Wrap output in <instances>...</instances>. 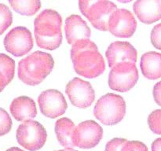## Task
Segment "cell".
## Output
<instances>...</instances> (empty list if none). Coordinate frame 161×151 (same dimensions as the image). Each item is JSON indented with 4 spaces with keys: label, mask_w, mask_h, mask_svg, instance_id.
I'll return each instance as SVG.
<instances>
[{
    "label": "cell",
    "mask_w": 161,
    "mask_h": 151,
    "mask_svg": "<svg viewBox=\"0 0 161 151\" xmlns=\"http://www.w3.org/2000/svg\"><path fill=\"white\" fill-rule=\"evenodd\" d=\"M71 59L75 72L85 78H96L105 70L104 58L90 39L79 40L72 45Z\"/></svg>",
    "instance_id": "1"
},
{
    "label": "cell",
    "mask_w": 161,
    "mask_h": 151,
    "mask_svg": "<svg viewBox=\"0 0 161 151\" xmlns=\"http://www.w3.org/2000/svg\"><path fill=\"white\" fill-rule=\"evenodd\" d=\"M62 18L53 9L41 12L34 21V33L39 47L48 50L58 49L62 42Z\"/></svg>",
    "instance_id": "2"
},
{
    "label": "cell",
    "mask_w": 161,
    "mask_h": 151,
    "mask_svg": "<svg viewBox=\"0 0 161 151\" xmlns=\"http://www.w3.org/2000/svg\"><path fill=\"white\" fill-rule=\"evenodd\" d=\"M54 67V61L49 53L35 51L18 63L19 80L29 86H36L50 75Z\"/></svg>",
    "instance_id": "3"
},
{
    "label": "cell",
    "mask_w": 161,
    "mask_h": 151,
    "mask_svg": "<svg viewBox=\"0 0 161 151\" xmlns=\"http://www.w3.org/2000/svg\"><path fill=\"white\" fill-rule=\"evenodd\" d=\"M126 114V102L119 94L108 93L97 100L94 115L102 124L113 126L119 124Z\"/></svg>",
    "instance_id": "4"
},
{
    "label": "cell",
    "mask_w": 161,
    "mask_h": 151,
    "mask_svg": "<svg viewBox=\"0 0 161 151\" xmlns=\"http://www.w3.org/2000/svg\"><path fill=\"white\" fill-rule=\"evenodd\" d=\"M19 145L29 151H37L42 149L47 138L45 127L39 122L27 120L18 126L16 134Z\"/></svg>",
    "instance_id": "5"
},
{
    "label": "cell",
    "mask_w": 161,
    "mask_h": 151,
    "mask_svg": "<svg viewBox=\"0 0 161 151\" xmlns=\"http://www.w3.org/2000/svg\"><path fill=\"white\" fill-rule=\"evenodd\" d=\"M139 75L135 63L125 61L112 68L108 75V86L113 91L127 92L134 87Z\"/></svg>",
    "instance_id": "6"
},
{
    "label": "cell",
    "mask_w": 161,
    "mask_h": 151,
    "mask_svg": "<svg viewBox=\"0 0 161 151\" xmlns=\"http://www.w3.org/2000/svg\"><path fill=\"white\" fill-rule=\"evenodd\" d=\"M4 47L7 52L15 57H22L31 51L34 42L31 33L25 27H15L6 34Z\"/></svg>",
    "instance_id": "7"
},
{
    "label": "cell",
    "mask_w": 161,
    "mask_h": 151,
    "mask_svg": "<svg viewBox=\"0 0 161 151\" xmlns=\"http://www.w3.org/2000/svg\"><path fill=\"white\" fill-rule=\"evenodd\" d=\"M65 93L71 103L80 109L91 106L95 99V92L89 82L75 77L68 83Z\"/></svg>",
    "instance_id": "8"
},
{
    "label": "cell",
    "mask_w": 161,
    "mask_h": 151,
    "mask_svg": "<svg viewBox=\"0 0 161 151\" xmlns=\"http://www.w3.org/2000/svg\"><path fill=\"white\" fill-rule=\"evenodd\" d=\"M103 137V129L94 120L83 121L75 127L73 134L74 146L81 149L95 147Z\"/></svg>",
    "instance_id": "9"
},
{
    "label": "cell",
    "mask_w": 161,
    "mask_h": 151,
    "mask_svg": "<svg viewBox=\"0 0 161 151\" xmlns=\"http://www.w3.org/2000/svg\"><path fill=\"white\" fill-rule=\"evenodd\" d=\"M38 104L42 114L48 118L55 119L66 112L68 104L61 91L50 89L43 91L38 98Z\"/></svg>",
    "instance_id": "10"
},
{
    "label": "cell",
    "mask_w": 161,
    "mask_h": 151,
    "mask_svg": "<svg viewBox=\"0 0 161 151\" xmlns=\"http://www.w3.org/2000/svg\"><path fill=\"white\" fill-rule=\"evenodd\" d=\"M137 28L136 19L130 11L117 9L108 22V31L116 37L130 38Z\"/></svg>",
    "instance_id": "11"
},
{
    "label": "cell",
    "mask_w": 161,
    "mask_h": 151,
    "mask_svg": "<svg viewBox=\"0 0 161 151\" xmlns=\"http://www.w3.org/2000/svg\"><path fill=\"white\" fill-rule=\"evenodd\" d=\"M117 6L113 2L102 0L94 5L85 17L88 19L96 29L102 31H108V22Z\"/></svg>",
    "instance_id": "12"
},
{
    "label": "cell",
    "mask_w": 161,
    "mask_h": 151,
    "mask_svg": "<svg viewBox=\"0 0 161 151\" xmlns=\"http://www.w3.org/2000/svg\"><path fill=\"white\" fill-rule=\"evenodd\" d=\"M108 66L113 68L121 62L136 63L138 52L129 42L116 41L108 46L105 52Z\"/></svg>",
    "instance_id": "13"
},
{
    "label": "cell",
    "mask_w": 161,
    "mask_h": 151,
    "mask_svg": "<svg viewBox=\"0 0 161 151\" xmlns=\"http://www.w3.org/2000/svg\"><path fill=\"white\" fill-rule=\"evenodd\" d=\"M64 32L67 42L71 45L79 40L89 39L91 36V30L86 22L76 14H72L66 18Z\"/></svg>",
    "instance_id": "14"
},
{
    "label": "cell",
    "mask_w": 161,
    "mask_h": 151,
    "mask_svg": "<svg viewBox=\"0 0 161 151\" xmlns=\"http://www.w3.org/2000/svg\"><path fill=\"white\" fill-rule=\"evenodd\" d=\"M133 9L138 20L146 25L161 19V0H136Z\"/></svg>",
    "instance_id": "15"
},
{
    "label": "cell",
    "mask_w": 161,
    "mask_h": 151,
    "mask_svg": "<svg viewBox=\"0 0 161 151\" xmlns=\"http://www.w3.org/2000/svg\"><path fill=\"white\" fill-rule=\"evenodd\" d=\"M9 110L13 117L17 121H25L37 116V107L32 98L28 96H20L12 101Z\"/></svg>",
    "instance_id": "16"
},
{
    "label": "cell",
    "mask_w": 161,
    "mask_h": 151,
    "mask_svg": "<svg viewBox=\"0 0 161 151\" xmlns=\"http://www.w3.org/2000/svg\"><path fill=\"white\" fill-rule=\"evenodd\" d=\"M140 68L143 76L149 80L161 78V53L156 51L145 53L141 58Z\"/></svg>",
    "instance_id": "17"
},
{
    "label": "cell",
    "mask_w": 161,
    "mask_h": 151,
    "mask_svg": "<svg viewBox=\"0 0 161 151\" xmlns=\"http://www.w3.org/2000/svg\"><path fill=\"white\" fill-rule=\"evenodd\" d=\"M75 126L72 120L67 117L58 119L55 123V133L60 144L64 148L74 147L73 134Z\"/></svg>",
    "instance_id": "18"
},
{
    "label": "cell",
    "mask_w": 161,
    "mask_h": 151,
    "mask_svg": "<svg viewBox=\"0 0 161 151\" xmlns=\"http://www.w3.org/2000/svg\"><path fill=\"white\" fill-rule=\"evenodd\" d=\"M15 74V61L5 53H0V92L13 80Z\"/></svg>",
    "instance_id": "19"
},
{
    "label": "cell",
    "mask_w": 161,
    "mask_h": 151,
    "mask_svg": "<svg viewBox=\"0 0 161 151\" xmlns=\"http://www.w3.org/2000/svg\"><path fill=\"white\" fill-rule=\"evenodd\" d=\"M12 9L24 16H32L41 8L40 0H9Z\"/></svg>",
    "instance_id": "20"
},
{
    "label": "cell",
    "mask_w": 161,
    "mask_h": 151,
    "mask_svg": "<svg viewBox=\"0 0 161 151\" xmlns=\"http://www.w3.org/2000/svg\"><path fill=\"white\" fill-rule=\"evenodd\" d=\"M12 23V12L6 5L0 3V36L9 28Z\"/></svg>",
    "instance_id": "21"
},
{
    "label": "cell",
    "mask_w": 161,
    "mask_h": 151,
    "mask_svg": "<svg viewBox=\"0 0 161 151\" xmlns=\"http://www.w3.org/2000/svg\"><path fill=\"white\" fill-rule=\"evenodd\" d=\"M148 124L154 134L161 135V109L154 110L149 114Z\"/></svg>",
    "instance_id": "22"
},
{
    "label": "cell",
    "mask_w": 161,
    "mask_h": 151,
    "mask_svg": "<svg viewBox=\"0 0 161 151\" xmlns=\"http://www.w3.org/2000/svg\"><path fill=\"white\" fill-rule=\"evenodd\" d=\"M12 125V120L9 113L4 109L0 108V137L9 133Z\"/></svg>",
    "instance_id": "23"
},
{
    "label": "cell",
    "mask_w": 161,
    "mask_h": 151,
    "mask_svg": "<svg viewBox=\"0 0 161 151\" xmlns=\"http://www.w3.org/2000/svg\"><path fill=\"white\" fill-rule=\"evenodd\" d=\"M127 141L128 140L123 138H113L107 143L105 151H123L124 146Z\"/></svg>",
    "instance_id": "24"
},
{
    "label": "cell",
    "mask_w": 161,
    "mask_h": 151,
    "mask_svg": "<svg viewBox=\"0 0 161 151\" xmlns=\"http://www.w3.org/2000/svg\"><path fill=\"white\" fill-rule=\"evenodd\" d=\"M150 40L155 48L161 50V23L155 25L152 29Z\"/></svg>",
    "instance_id": "25"
},
{
    "label": "cell",
    "mask_w": 161,
    "mask_h": 151,
    "mask_svg": "<svg viewBox=\"0 0 161 151\" xmlns=\"http://www.w3.org/2000/svg\"><path fill=\"white\" fill-rule=\"evenodd\" d=\"M123 151H149L145 143L140 141H127Z\"/></svg>",
    "instance_id": "26"
},
{
    "label": "cell",
    "mask_w": 161,
    "mask_h": 151,
    "mask_svg": "<svg viewBox=\"0 0 161 151\" xmlns=\"http://www.w3.org/2000/svg\"><path fill=\"white\" fill-rule=\"evenodd\" d=\"M102 0H79V8L84 17L87 15L91 8Z\"/></svg>",
    "instance_id": "27"
},
{
    "label": "cell",
    "mask_w": 161,
    "mask_h": 151,
    "mask_svg": "<svg viewBox=\"0 0 161 151\" xmlns=\"http://www.w3.org/2000/svg\"><path fill=\"white\" fill-rule=\"evenodd\" d=\"M153 94L156 103L161 106V81L155 84L153 90Z\"/></svg>",
    "instance_id": "28"
},
{
    "label": "cell",
    "mask_w": 161,
    "mask_h": 151,
    "mask_svg": "<svg viewBox=\"0 0 161 151\" xmlns=\"http://www.w3.org/2000/svg\"><path fill=\"white\" fill-rule=\"evenodd\" d=\"M152 151H161V138H157L152 143Z\"/></svg>",
    "instance_id": "29"
},
{
    "label": "cell",
    "mask_w": 161,
    "mask_h": 151,
    "mask_svg": "<svg viewBox=\"0 0 161 151\" xmlns=\"http://www.w3.org/2000/svg\"><path fill=\"white\" fill-rule=\"evenodd\" d=\"M6 151H24V150H22L21 149H20V148L18 147H11L9 148V149H8Z\"/></svg>",
    "instance_id": "30"
},
{
    "label": "cell",
    "mask_w": 161,
    "mask_h": 151,
    "mask_svg": "<svg viewBox=\"0 0 161 151\" xmlns=\"http://www.w3.org/2000/svg\"><path fill=\"white\" fill-rule=\"evenodd\" d=\"M56 151H78V150L72 149V148H64V149H60V150H56Z\"/></svg>",
    "instance_id": "31"
},
{
    "label": "cell",
    "mask_w": 161,
    "mask_h": 151,
    "mask_svg": "<svg viewBox=\"0 0 161 151\" xmlns=\"http://www.w3.org/2000/svg\"><path fill=\"white\" fill-rule=\"evenodd\" d=\"M117 1L121 3H130L132 0H117Z\"/></svg>",
    "instance_id": "32"
}]
</instances>
